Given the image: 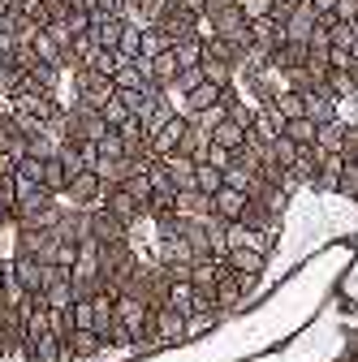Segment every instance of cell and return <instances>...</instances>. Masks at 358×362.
Returning a JSON list of instances; mask_svg holds the SVG:
<instances>
[{"label": "cell", "instance_id": "obj_1", "mask_svg": "<svg viewBox=\"0 0 358 362\" xmlns=\"http://www.w3.org/2000/svg\"><path fill=\"white\" fill-rule=\"evenodd\" d=\"M69 86H74V95L65 104H86V108H96V112L117 95V82L104 78V74H96V69H74L69 74Z\"/></svg>", "mask_w": 358, "mask_h": 362}, {"label": "cell", "instance_id": "obj_2", "mask_svg": "<svg viewBox=\"0 0 358 362\" xmlns=\"http://www.w3.org/2000/svg\"><path fill=\"white\" fill-rule=\"evenodd\" d=\"M104 194H108L104 177H100L96 168H86V173H78V177L69 181L65 203H69V207H82V211H96V207H104Z\"/></svg>", "mask_w": 358, "mask_h": 362}, {"label": "cell", "instance_id": "obj_3", "mask_svg": "<svg viewBox=\"0 0 358 362\" xmlns=\"http://www.w3.org/2000/svg\"><path fill=\"white\" fill-rule=\"evenodd\" d=\"M207 22H212V35H220V39H229V43H238L242 52L250 48V22H246V13H242L238 5H225V9H216V13H207Z\"/></svg>", "mask_w": 358, "mask_h": 362}, {"label": "cell", "instance_id": "obj_4", "mask_svg": "<svg viewBox=\"0 0 358 362\" xmlns=\"http://www.w3.org/2000/svg\"><path fill=\"white\" fill-rule=\"evenodd\" d=\"M177 341H186V315L160 302L151 310V345H177Z\"/></svg>", "mask_w": 358, "mask_h": 362}, {"label": "cell", "instance_id": "obj_5", "mask_svg": "<svg viewBox=\"0 0 358 362\" xmlns=\"http://www.w3.org/2000/svg\"><path fill=\"white\" fill-rule=\"evenodd\" d=\"M9 263H13V276L22 281V289L30 298H39L43 289H48V281H52V267L48 263H39L35 255H9Z\"/></svg>", "mask_w": 358, "mask_h": 362}, {"label": "cell", "instance_id": "obj_6", "mask_svg": "<svg viewBox=\"0 0 358 362\" xmlns=\"http://www.w3.org/2000/svg\"><path fill=\"white\" fill-rule=\"evenodd\" d=\"M91 238H96L100 246L129 242V224H125V220H117L108 207H96V211H91Z\"/></svg>", "mask_w": 358, "mask_h": 362}, {"label": "cell", "instance_id": "obj_7", "mask_svg": "<svg viewBox=\"0 0 358 362\" xmlns=\"http://www.w3.org/2000/svg\"><path fill=\"white\" fill-rule=\"evenodd\" d=\"M281 134H285V117H281L272 104H259V108H255V121H250V139L263 143V147H272Z\"/></svg>", "mask_w": 358, "mask_h": 362}, {"label": "cell", "instance_id": "obj_8", "mask_svg": "<svg viewBox=\"0 0 358 362\" xmlns=\"http://www.w3.org/2000/svg\"><path fill=\"white\" fill-rule=\"evenodd\" d=\"M108 345H104V337L96 332V328H78L69 341H65V362H91V358H100Z\"/></svg>", "mask_w": 358, "mask_h": 362}, {"label": "cell", "instance_id": "obj_9", "mask_svg": "<svg viewBox=\"0 0 358 362\" xmlns=\"http://www.w3.org/2000/svg\"><path fill=\"white\" fill-rule=\"evenodd\" d=\"M246 207H250V194H242V190H233V186H220V190L212 194V211L225 220V224H238V220L246 216Z\"/></svg>", "mask_w": 358, "mask_h": 362}, {"label": "cell", "instance_id": "obj_10", "mask_svg": "<svg viewBox=\"0 0 358 362\" xmlns=\"http://www.w3.org/2000/svg\"><path fill=\"white\" fill-rule=\"evenodd\" d=\"M104 207H108V211H112L117 220H125L129 229H134V224H139V220H147V216H143V203L134 199V194H129L125 186H108V194H104Z\"/></svg>", "mask_w": 358, "mask_h": 362}, {"label": "cell", "instance_id": "obj_11", "mask_svg": "<svg viewBox=\"0 0 358 362\" xmlns=\"http://www.w3.org/2000/svg\"><path fill=\"white\" fill-rule=\"evenodd\" d=\"M225 259H229V267H233L238 276H242V285H246V289H255V285H259L263 267H267V255H259V250H246V246H242V250H229Z\"/></svg>", "mask_w": 358, "mask_h": 362}, {"label": "cell", "instance_id": "obj_12", "mask_svg": "<svg viewBox=\"0 0 358 362\" xmlns=\"http://www.w3.org/2000/svg\"><path fill=\"white\" fill-rule=\"evenodd\" d=\"M345 164H350V156H345V151H324V160H320V173H316V186H311V190H320V194H337Z\"/></svg>", "mask_w": 358, "mask_h": 362}, {"label": "cell", "instance_id": "obj_13", "mask_svg": "<svg viewBox=\"0 0 358 362\" xmlns=\"http://www.w3.org/2000/svg\"><path fill=\"white\" fill-rule=\"evenodd\" d=\"M246 298H250V289L242 285V276H238V272H229V276L216 285V310H220V315H233V310H242V302H246Z\"/></svg>", "mask_w": 358, "mask_h": 362}, {"label": "cell", "instance_id": "obj_14", "mask_svg": "<svg viewBox=\"0 0 358 362\" xmlns=\"http://www.w3.org/2000/svg\"><path fill=\"white\" fill-rule=\"evenodd\" d=\"M186 129H190V117H182V112H177L160 134H156V139H151V151L156 156H173V151H182V139H186Z\"/></svg>", "mask_w": 358, "mask_h": 362}, {"label": "cell", "instance_id": "obj_15", "mask_svg": "<svg viewBox=\"0 0 358 362\" xmlns=\"http://www.w3.org/2000/svg\"><path fill=\"white\" fill-rule=\"evenodd\" d=\"M160 160L168 164V177H173L177 194H182V190H199V186H195V177H199V160H190V156H182V151L160 156Z\"/></svg>", "mask_w": 358, "mask_h": 362}, {"label": "cell", "instance_id": "obj_16", "mask_svg": "<svg viewBox=\"0 0 358 362\" xmlns=\"http://www.w3.org/2000/svg\"><path fill=\"white\" fill-rule=\"evenodd\" d=\"M354 129L358 125H350L345 117H337V121H328V125H320V151H350V143H354Z\"/></svg>", "mask_w": 358, "mask_h": 362}, {"label": "cell", "instance_id": "obj_17", "mask_svg": "<svg viewBox=\"0 0 358 362\" xmlns=\"http://www.w3.org/2000/svg\"><path fill=\"white\" fill-rule=\"evenodd\" d=\"M316 26H320V13L311 9V5H298V9L289 13V22H285V39H289V43H311Z\"/></svg>", "mask_w": 358, "mask_h": 362}, {"label": "cell", "instance_id": "obj_18", "mask_svg": "<svg viewBox=\"0 0 358 362\" xmlns=\"http://www.w3.org/2000/svg\"><path fill=\"white\" fill-rule=\"evenodd\" d=\"M164 302H168L173 310H182V315H195V310H199V289L190 285V276H173Z\"/></svg>", "mask_w": 358, "mask_h": 362}, {"label": "cell", "instance_id": "obj_19", "mask_svg": "<svg viewBox=\"0 0 358 362\" xmlns=\"http://www.w3.org/2000/svg\"><path fill=\"white\" fill-rule=\"evenodd\" d=\"M121 30H125V18H112V13H91V35L100 48H117L121 43Z\"/></svg>", "mask_w": 358, "mask_h": 362}, {"label": "cell", "instance_id": "obj_20", "mask_svg": "<svg viewBox=\"0 0 358 362\" xmlns=\"http://www.w3.org/2000/svg\"><path fill=\"white\" fill-rule=\"evenodd\" d=\"M177 216H186V220H207V216H216V211H212V194H203V190H182V194H177Z\"/></svg>", "mask_w": 358, "mask_h": 362}, {"label": "cell", "instance_id": "obj_21", "mask_svg": "<svg viewBox=\"0 0 358 362\" xmlns=\"http://www.w3.org/2000/svg\"><path fill=\"white\" fill-rule=\"evenodd\" d=\"M311 57L306 43H281V48H272V69L277 74H289V69H302Z\"/></svg>", "mask_w": 358, "mask_h": 362}, {"label": "cell", "instance_id": "obj_22", "mask_svg": "<svg viewBox=\"0 0 358 362\" xmlns=\"http://www.w3.org/2000/svg\"><path fill=\"white\" fill-rule=\"evenodd\" d=\"M69 168L61 164V156H52V160H43V190L48 194H57V199H65V190H69Z\"/></svg>", "mask_w": 358, "mask_h": 362}, {"label": "cell", "instance_id": "obj_23", "mask_svg": "<svg viewBox=\"0 0 358 362\" xmlns=\"http://www.w3.org/2000/svg\"><path fill=\"white\" fill-rule=\"evenodd\" d=\"M246 139H250V129H242V125H238V121H229V117L212 129V143H216V147H229V151H242V147H246Z\"/></svg>", "mask_w": 358, "mask_h": 362}, {"label": "cell", "instance_id": "obj_24", "mask_svg": "<svg viewBox=\"0 0 358 362\" xmlns=\"http://www.w3.org/2000/svg\"><path fill=\"white\" fill-rule=\"evenodd\" d=\"M272 108L285 117V121H298V117H306V95H302V90H277V95H272Z\"/></svg>", "mask_w": 358, "mask_h": 362}, {"label": "cell", "instance_id": "obj_25", "mask_svg": "<svg viewBox=\"0 0 358 362\" xmlns=\"http://www.w3.org/2000/svg\"><path fill=\"white\" fill-rule=\"evenodd\" d=\"M177 74H182V65H177V52H173V48H168V52H160V57L151 61V82H156V86H164V90H168V86L177 82Z\"/></svg>", "mask_w": 358, "mask_h": 362}, {"label": "cell", "instance_id": "obj_26", "mask_svg": "<svg viewBox=\"0 0 358 362\" xmlns=\"http://www.w3.org/2000/svg\"><path fill=\"white\" fill-rule=\"evenodd\" d=\"M30 48H35V57H39V61H48V65H61V69H65V52L57 48V39H52L48 30H43V26L35 30V39H30Z\"/></svg>", "mask_w": 358, "mask_h": 362}, {"label": "cell", "instance_id": "obj_27", "mask_svg": "<svg viewBox=\"0 0 358 362\" xmlns=\"http://www.w3.org/2000/svg\"><path fill=\"white\" fill-rule=\"evenodd\" d=\"M285 134L298 143V147H316L320 143V121H311V117H298V121H285Z\"/></svg>", "mask_w": 358, "mask_h": 362}, {"label": "cell", "instance_id": "obj_28", "mask_svg": "<svg viewBox=\"0 0 358 362\" xmlns=\"http://www.w3.org/2000/svg\"><path fill=\"white\" fill-rule=\"evenodd\" d=\"M207 147H212V134H207L203 125H195V121H190L186 139H182V156H190V160H207Z\"/></svg>", "mask_w": 358, "mask_h": 362}, {"label": "cell", "instance_id": "obj_29", "mask_svg": "<svg viewBox=\"0 0 358 362\" xmlns=\"http://www.w3.org/2000/svg\"><path fill=\"white\" fill-rule=\"evenodd\" d=\"M117 52H121V61H139V52H143V26L125 22V30H121V43H117Z\"/></svg>", "mask_w": 358, "mask_h": 362}, {"label": "cell", "instance_id": "obj_30", "mask_svg": "<svg viewBox=\"0 0 358 362\" xmlns=\"http://www.w3.org/2000/svg\"><path fill=\"white\" fill-rule=\"evenodd\" d=\"M173 48V39L160 30V26H143V52L139 57H147V61H156L160 52H168Z\"/></svg>", "mask_w": 358, "mask_h": 362}, {"label": "cell", "instance_id": "obj_31", "mask_svg": "<svg viewBox=\"0 0 358 362\" xmlns=\"http://www.w3.org/2000/svg\"><path fill=\"white\" fill-rule=\"evenodd\" d=\"M267 156H272L281 168H294V164H298V156H302V147L289 139V134H281V139H277L272 147H267Z\"/></svg>", "mask_w": 358, "mask_h": 362}, {"label": "cell", "instance_id": "obj_32", "mask_svg": "<svg viewBox=\"0 0 358 362\" xmlns=\"http://www.w3.org/2000/svg\"><path fill=\"white\" fill-rule=\"evenodd\" d=\"M216 324H220V310H195V315H186V341L212 332Z\"/></svg>", "mask_w": 358, "mask_h": 362}, {"label": "cell", "instance_id": "obj_33", "mask_svg": "<svg viewBox=\"0 0 358 362\" xmlns=\"http://www.w3.org/2000/svg\"><path fill=\"white\" fill-rule=\"evenodd\" d=\"M173 52H177L182 69H195V65H203V39H182V43H173Z\"/></svg>", "mask_w": 358, "mask_h": 362}, {"label": "cell", "instance_id": "obj_34", "mask_svg": "<svg viewBox=\"0 0 358 362\" xmlns=\"http://www.w3.org/2000/svg\"><path fill=\"white\" fill-rule=\"evenodd\" d=\"M195 186H199L203 194H216L220 186H225V168H216V164L199 160V177H195Z\"/></svg>", "mask_w": 358, "mask_h": 362}, {"label": "cell", "instance_id": "obj_35", "mask_svg": "<svg viewBox=\"0 0 358 362\" xmlns=\"http://www.w3.org/2000/svg\"><path fill=\"white\" fill-rule=\"evenodd\" d=\"M13 181H18V186H43V160H35V156H22V164H18Z\"/></svg>", "mask_w": 358, "mask_h": 362}, {"label": "cell", "instance_id": "obj_36", "mask_svg": "<svg viewBox=\"0 0 358 362\" xmlns=\"http://www.w3.org/2000/svg\"><path fill=\"white\" fill-rule=\"evenodd\" d=\"M100 117L108 121V129H121V125H125V121H129L134 112H129V104H125L121 95H112V100H108V104L100 108Z\"/></svg>", "mask_w": 358, "mask_h": 362}, {"label": "cell", "instance_id": "obj_37", "mask_svg": "<svg viewBox=\"0 0 358 362\" xmlns=\"http://www.w3.org/2000/svg\"><path fill=\"white\" fill-rule=\"evenodd\" d=\"M203 82H207V74H203V65H195V69H182V74H177V82H173L168 90H173V95H190V90L203 86Z\"/></svg>", "mask_w": 358, "mask_h": 362}, {"label": "cell", "instance_id": "obj_38", "mask_svg": "<svg viewBox=\"0 0 358 362\" xmlns=\"http://www.w3.org/2000/svg\"><path fill=\"white\" fill-rule=\"evenodd\" d=\"M125 190H129L134 199H139V203H143V216H147V203L156 199V190H151V177H147V173H134V177L125 181Z\"/></svg>", "mask_w": 358, "mask_h": 362}, {"label": "cell", "instance_id": "obj_39", "mask_svg": "<svg viewBox=\"0 0 358 362\" xmlns=\"http://www.w3.org/2000/svg\"><path fill=\"white\" fill-rule=\"evenodd\" d=\"M96 147H100V160H125V156H129V151H125V139H121L117 129H108Z\"/></svg>", "mask_w": 358, "mask_h": 362}, {"label": "cell", "instance_id": "obj_40", "mask_svg": "<svg viewBox=\"0 0 358 362\" xmlns=\"http://www.w3.org/2000/svg\"><path fill=\"white\" fill-rule=\"evenodd\" d=\"M328 30H333V48H358V26H350V22H328Z\"/></svg>", "mask_w": 358, "mask_h": 362}, {"label": "cell", "instance_id": "obj_41", "mask_svg": "<svg viewBox=\"0 0 358 362\" xmlns=\"http://www.w3.org/2000/svg\"><path fill=\"white\" fill-rule=\"evenodd\" d=\"M121 65H125V61H121V52H117V48H100V52H96V61H91V69H96V74H104V78H112Z\"/></svg>", "mask_w": 358, "mask_h": 362}, {"label": "cell", "instance_id": "obj_42", "mask_svg": "<svg viewBox=\"0 0 358 362\" xmlns=\"http://www.w3.org/2000/svg\"><path fill=\"white\" fill-rule=\"evenodd\" d=\"M233 5L246 13V22H259V18H272L277 9V0H233Z\"/></svg>", "mask_w": 358, "mask_h": 362}, {"label": "cell", "instance_id": "obj_43", "mask_svg": "<svg viewBox=\"0 0 358 362\" xmlns=\"http://www.w3.org/2000/svg\"><path fill=\"white\" fill-rule=\"evenodd\" d=\"M337 194L358 203V164H354V160H350V164H345V173H341V186H337Z\"/></svg>", "mask_w": 358, "mask_h": 362}, {"label": "cell", "instance_id": "obj_44", "mask_svg": "<svg viewBox=\"0 0 358 362\" xmlns=\"http://www.w3.org/2000/svg\"><path fill=\"white\" fill-rule=\"evenodd\" d=\"M74 324L78 328H96V306H91V298H78L74 302Z\"/></svg>", "mask_w": 358, "mask_h": 362}, {"label": "cell", "instance_id": "obj_45", "mask_svg": "<svg viewBox=\"0 0 358 362\" xmlns=\"http://www.w3.org/2000/svg\"><path fill=\"white\" fill-rule=\"evenodd\" d=\"M182 9H190V13H199V18H207V0H177Z\"/></svg>", "mask_w": 358, "mask_h": 362}]
</instances>
